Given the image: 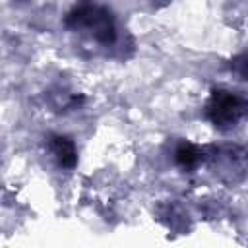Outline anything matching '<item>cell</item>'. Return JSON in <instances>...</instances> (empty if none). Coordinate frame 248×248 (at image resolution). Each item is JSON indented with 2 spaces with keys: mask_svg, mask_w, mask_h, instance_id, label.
Wrapping results in <instances>:
<instances>
[{
  "mask_svg": "<svg viewBox=\"0 0 248 248\" xmlns=\"http://www.w3.org/2000/svg\"><path fill=\"white\" fill-rule=\"evenodd\" d=\"M64 25L68 31L99 46H112L118 41V21L110 8L81 2L66 12Z\"/></svg>",
  "mask_w": 248,
  "mask_h": 248,
  "instance_id": "1",
  "label": "cell"
},
{
  "mask_svg": "<svg viewBox=\"0 0 248 248\" xmlns=\"http://www.w3.org/2000/svg\"><path fill=\"white\" fill-rule=\"evenodd\" d=\"M203 114L215 130L231 132L248 120V95L227 87L213 89L205 103Z\"/></svg>",
  "mask_w": 248,
  "mask_h": 248,
  "instance_id": "2",
  "label": "cell"
},
{
  "mask_svg": "<svg viewBox=\"0 0 248 248\" xmlns=\"http://www.w3.org/2000/svg\"><path fill=\"white\" fill-rule=\"evenodd\" d=\"M209 155V165L215 174L227 180H240L248 172V153L240 149L238 145H225V147H215L213 153Z\"/></svg>",
  "mask_w": 248,
  "mask_h": 248,
  "instance_id": "3",
  "label": "cell"
},
{
  "mask_svg": "<svg viewBox=\"0 0 248 248\" xmlns=\"http://www.w3.org/2000/svg\"><path fill=\"white\" fill-rule=\"evenodd\" d=\"M46 151L50 153L52 161L64 170H72L78 165V147L74 140L64 134H50L46 138Z\"/></svg>",
  "mask_w": 248,
  "mask_h": 248,
  "instance_id": "4",
  "label": "cell"
},
{
  "mask_svg": "<svg viewBox=\"0 0 248 248\" xmlns=\"http://www.w3.org/2000/svg\"><path fill=\"white\" fill-rule=\"evenodd\" d=\"M172 159H174V165L178 169H182L184 172H192L205 161V151L202 147H198L196 143H190L184 140V141L176 143Z\"/></svg>",
  "mask_w": 248,
  "mask_h": 248,
  "instance_id": "5",
  "label": "cell"
},
{
  "mask_svg": "<svg viewBox=\"0 0 248 248\" xmlns=\"http://www.w3.org/2000/svg\"><path fill=\"white\" fill-rule=\"evenodd\" d=\"M231 72L236 74L240 79H248V50L236 54L231 60Z\"/></svg>",
  "mask_w": 248,
  "mask_h": 248,
  "instance_id": "6",
  "label": "cell"
}]
</instances>
